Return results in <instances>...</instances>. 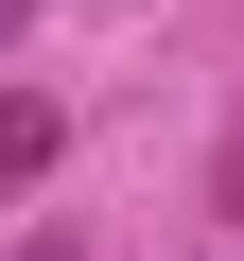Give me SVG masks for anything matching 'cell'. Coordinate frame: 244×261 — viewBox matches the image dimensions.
<instances>
[{"label":"cell","instance_id":"obj_2","mask_svg":"<svg viewBox=\"0 0 244 261\" xmlns=\"http://www.w3.org/2000/svg\"><path fill=\"white\" fill-rule=\"evenodd\" d=\"M35 261H70V244H35Z\"/></svg>","mask_w":244,"mask_h":261},{"label":"cell","instance_id":"obj_1","mask_svg":"<svg viewBox=\"0 0 244 261\" xmlns=\"http://www.w3.org/2000/svg\"><path fill=\"white\" fill-rule=\"evenodd\" d=\"M53 140H70V105H53V87H0V192H35Z\"/></svg>","mask_w":244,"mask_h":261},{"label":"cell","instance_id":"obj_3","mask_svg":"<svg viewBox=\"0 0 244 261\" xmlns=\"http://www.w3.org/2000/svg\"><path fill=\"white\" fill-rule=\"evenodd\" d=\"M0 18H18V0H0Z\"/></svg>","mask_w":244,"mask_h":261}]
</instances>
